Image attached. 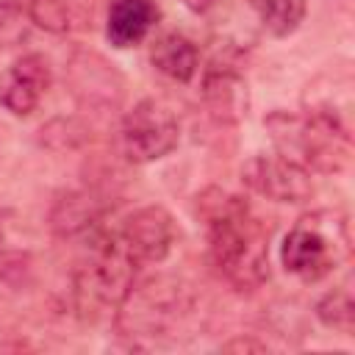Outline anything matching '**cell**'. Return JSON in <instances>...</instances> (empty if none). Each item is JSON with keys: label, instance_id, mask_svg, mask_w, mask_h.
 I'll return each instance as SVG.
<instances>
[{"label": "cell", "instance_id": "cell-1", "mask_svg": "<svg viewBox=\"0 0 355 355\" xmlns=\"http://www.w3.org/2000/svg\"><path fill=\"white\" fill-rule=\"evenodd\" d=\"M197 211L205 222L208 255L216 272L239 291L258 288L269 277V233L247 202L222 189H205L197 194Z\"/></svg>", "mask_w": 355, "mask_h": 355}, {"label": "cell", "instance_id": "cell-2", "mask_svg": "<svg viewBox=\"0 0 355 355\" xmlns=\"http://www.w3.org/2000/svg\"><path fill=\"white\" fill-rule=\"evenodd\" d=\"M263 125L269 130L275 150L308 172L336 175L349 164V153H352L349 130L316 111H300V114L272 111L263 119Z\"/></svg>", "mask_w": 355, "mask_h": 355}, {"label": "cell", "instance_id": "cell-3", "mask_svg": "<svg viewBox=\"0 0 355 355\" xmlns=\"http://www.w3.org/2000/svg\"><path fill=\"white\" fill-rule=\"evenodd\" d=\"M352 239L349 222L338 211H319L302 216L280 244V263L288 275L302 280H319L330 275L344 258H349Z\"/></svg>", "mask_w": 355, "mask_h": 355}, {"label": "cell", "instance_id": "cell-4", "mask_svg": "<svg viewBox=\"0 0 355 355\" xmlns=\"http://www.w3.org/2000/svg\"><path fill=\"white\" fill-rule=\"evenodd\" d=\"M191 294L169 275L133 283L125 300L116 305V330L128 338H166L189 316Z\"/></svg>", "mask_w": 355, "mask_h": 355}, {"label": "cell", "instance_id": "cell-5", "mask_svg": "<svg viewBox=\"0 0 355 355\" xmlns=\"http://www.w3.org/2000/svg\"><path fill=\"white\" fill-rule=\"evenodd\" d=\"M139 261L128 252L119 233L103 236L92 252L89 261L80 263L75 272V302L83 316H97L103 311H116V305L125 300L136 280Z\"/></svg>", "mask_w": 355, "mask_h": 355}, {"label": "cell", "instance_id": "cell-6", "mask_svg": "<svg viewBox=\"0 0 355 355\" xmlns=\"http://www.w3.org/2000/svg\"><path fill=\"white\" fill-rule=\"evenodd\" d=\"M122 153L133 164H150L169 155L180 141V125L169 105L161 100H139L125 116L119 128Z\"/></svg>", "mask_w": 355, "mask_h": 355}, {"label": "cell", "instance_id": "cell-7", "mask_svg": "<svg viewBox=\"0 0 355 355\" xmlns=\"http://www.w3.org/2000/svg\"><path fill=\"white\" fill-rule=\"evenodd\" d=\"M241 180L250 191L275 202H308L313 197L311 172L300 164L275 155H252L241 166Z\"/></svg>", "mask_w": 355, "mask_h": 355}, {"label": "cell", "instance_id": "cell-8", "mask_svg": "<svg viewBox=\"0 0 355 355\" xmlns=\"http://www.w3.org/2000/svg\"><path fill=\"white\" fill-rule=\"evenodd\" d=\"M116 233L125 241L128 252L139 261V266L164 261L175 244V222L161 205H144L133 211Z\"/></svg>", "mask_w": 355, "mask_h": 355}, {"label": "cell", "instance_id": "cell-9", "mask_svg": "<svg viewBox=\"0 0 355 355\" xmlns=\"http://www.w3.org/2000/svg\"><path fill=\"white\" fill-rule=\"evenodd\" d=\"M50 86V64L39 53L19 55L0 75V105L14 116H28L36 111L42 94Z\"/></svg>", "mask_w": 355, "mask_h": 355}, {"label": "cell", "instance_id": "cell-10", "mask_svg": "<svg viewBox=\"0 0 355 355\" xmlns=\"http://www.w3.org/2000/svg\"><path fill=\"white\" fill-rule=\"evenodd\" d=\"M158 22V6L153 0H111L105 19V39L114 47L139 44Z\"/></svg>", "mask_w": 355, "mask_h": 355}, {"label": "cell", "instance_id": "cell-11", "mask_svg": "<svg viewBox=\"0 0 355 355\" xmlns=\"http://www.w3.org/2000/svg\"><path fill=\"white\" fill-rule=\"evenodd\" d=\"M150 61L161 75L178 83H189L200 69V53L194 42L186 39L183 33H164L161 39H155L150 50Z\"/></svg>", "mask_w": 355, "mask_h": 355}, {"label": "cell", "instance_id": "cell-12", "mask_svg": "<svg viewBox=\"0 0 355 355\" xmlns=\"http://www.w3.org/2000/svg\"><path fill=\"white\" fill-rule=\"evenodd\" d=\"M202 94L219 119H239L244 103V80L230 67H216L205 75Z\"/></svg>", "mask_w": 355, "mask_h": 355}, {"label": "cell", "instance_id": "cell-13", "mask_svg": "<svg viewBox=\"0 0 355 355\" xmlns=\"http://www.w3.org/2000/svg\"><path fill=\"white\" fill-rule=\"evenodd\" d=\"M100 200H94L86 191H69L64 197L55 200L53 211H50V227L58 236H75L83 233L86 227H92L100 216Z\"/></svg>", "mask_w": 355, "mask_h": 355}, {"label": "cell", "instance_id": "cell-14", "mask_svg": "<svg viewBox=\"0 0 355 355\" xmlns=\"http://www.w3.org/2000/svg\"><path fill=\"white\" fill-rule=\"evenodd\" d=\"M258 22L277 39L291 36L305 19V0H250Z\"/></svg>", "mask_w": 355, "mask_h": 355}, {"label": "cell", "instance_id": "cell-15", "mask_svg": "<svg viewBox=\"0 0 355 355\" xmlns=\"http://www.w3.org/2000/svg\"><path fill=\"white\" fill-rule=\"evenodd\" d=\"M313 313L324 327H330V330H336L341 336H352L355 333V300H352V294L347 288L327 291L316 302Z\"/></svg>", "mask_w": 355, "mask_h": 355}, {"label": "cell", "instance_id": "cell-16", "mask_svg": "<svg viewBox=\"0 0 355 355\" xmlns=\"http://www.w3.org/2000/svg\"><path fill=\"white\" fill-rule=\"evenodd\" d=\"M222 349H225V352H266V344H261V341H255V338L239 336V338H230L227 344H222Z\"/></svg>", "mask_w": 355, "mask_h": 355}, {"label": "cell", "instance_id": "cell-17", "mask_svg": "<svg viewBox=\"0 0 355 355\" xmlns=\"http://www.w3.org/2000/svg\"><path fill=\"white\" fill-rule=\"evenodd\" d=\"M33 0H0V11L3 14H19V11H28Z\"/></svg>", "mask_w": 355, "mask_h": 355}, {"label": "cell", "instance_id": "cell-18", "mask_svg": "<svg viewBox=\"0 0 355 355\" xmlns=\"http://www.w3.org/2000/svg\"><path fill=\"white\" fill-rule=\"evenodd\" d=\"M189 11H194V14H205L208 8H214L216 6V0H180Z\"/></svg>", "mask_w": 355, "mask_h": 355}]
</instances>
